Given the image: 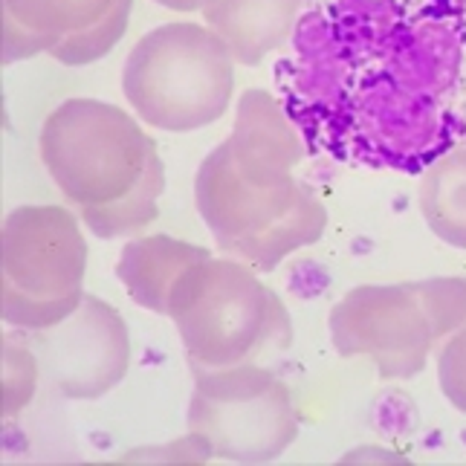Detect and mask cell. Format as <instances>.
Wrapping results in <instances>:
<instances>
[{
	"instance_id": "obj_4",
	"label": "cell",
	"mask_w": 466,
	"mask_h": 466,
	"mask_svg": "<svg viewBox=\"0 0 466 466\" xmlns=\"http://www.w3.org/2000/svg\"><path fill=\"white\" fill-rule=\"evenodd\" d=\"M168 319L180 330L191 374L261 362L293 342L290 313L255 267L212 252L177 281Z\"/></svg>"
},
{
	"instance_id": "obj_12",
	"label": "cell",
	"mask_w": 466,
	"mask_h": 466,
	"mask_svg": "<svg viewBox=\"0 0 466 466\" xmlns=\"http://www.w3.org/2000/svg\"><path fill=\"white\" fill-rule=\"evenodd\" d=\"M208 249L168 235H146L122 249L116 276L139 308L168 316V301L183 272L206 258Z\"/></svg>"
},
{
	"instance_id": "obj_3",
	"label": "cell",
	"mask_w": 466,
	"mask_h": 466,
	"mask_svg": "<svg viewBox=\"0 0 466 466\" xmlns=\"http://www.w3.org/2000/svg\"><path fill=\"white\" fill-rule=\"evenodd\" d=\"M41 159L61 195L99 238L142 232L159 215L163 159L142 125L116 105L61 102L44 119Z\"/></svg>"
},
{
	"instance_id": "obj_15",
	"label": "cell",
	"mask_w": 466,
	"mask_h": 466,
	"mask_svg": "<svg viewBox=\"0 0 466 466\" xmlns=\"http://www.w3.org/2000/svg\"><path fill=\"white\" fill-rule=\"evenodd\" d=\"M438 368H441V385L446 397L452 400L461 411H466V328L458 330L452 339L441 348Z\"/></svg>"
},
{
	"instance_id": "obj_10",
	"label": "cell",
	"mask_w": 466,
	"mask_h": 466,
	"mask_svg": "<svg viewBox=\"0 0 466 466\" xmlns=\"http://www.w3.org/2000/svg\"><path fill=\"white\" fill-rule=\"evenodd\" d=\"M32 348H38L53 389L70 400L105 397L125 380L131 365V339L122 313L87 293L73 316L38 330Z\"/></svg>"
},
{
	"instance_id": "obj_8",
	"label": "cell",
	"mask_w": 466,
	"mask_h": 466,
	"mask_svg": "<svg viewBox=\"0 0 466 466\" xmlns=\"http://www.w3.org/2000/svg\"><path fill=\"white\" fill-rule=\"evenodd\" d=\"M188 438L206 461L269 463L299 438L293 394L276 371L258 362L195 374Z\"/></svg>"
},
{
	"instance_id": "obj_14",
	"label": "cell",
	"mask_w": 466,
	"mask_h": 466,
	"mask_svg": "<svg viewBox=\"0 0 466 466\" xmlns=\"http://www.w3.org/2000/svg\"><path fill=\"white\" fill-rule=\"evenodd\" d=\"M29 342L4 333V417H15L35 391L38 357L29 350Z\"/></svg>"
},
{
	"instance_id": "obj_5",
	"label": "cell",
	"mask_w": 466,
	"mask_h": 466,
	"mask_svg": "<svg viewBox=\"0 0 466 466\" xmlns=\"http://www.w3.org/2000/svg\"><path fill=\"white\" fill-rule=\"evenodd\" d=\"M122 93L151 127L198 131L227 114L235 93V58L203 24H163L142 35L127 56Z\"/></svg>"
},
{
	"instance_id": "obj_6",
	"label": "cell",
	"mask_w": 466,
	"mask_h": 466,
	"mask_svg": "<svg viewBox=\"0 0 466 466\" xmlns=\"http://www.w3.org/2000/svg\"><path fill=\"white\" fill-rule=\"evenodd\" d=\"M87 244L70 208L18 206L0 227V319L38 333L85 299Z\"/></svg>"
},
{
	"instance_id": "obj_16",
	"label": "cell",
	"mask_w": 466,
	"mask_h": 466,
	"mask_svg": "<svg viewBox=\"0 0 466 466\" xmlns=\"http://www.w3.org/2000/svg\"><path fill=\"white\" fill-rule=\"evenodd\" d=\"M154 4L174 9V12H203L208 4H215V0H154Z\"/></svg>"
},
{
	"instance_id": "obj_1",
	"label": "cell",
	"mask_w": 466,
	"mask_h": 466,
	"mask_svg": "<svg viewBox=\"0 0 466 466\" xmlns=\"http://www.w3.org/2000/svg\"><path fill=\"white\" fill-rule=\"evenodd\" d=\"M290 46L276 82L310 148L420 174L466 137V0H321Z\"/></svg>"
},
{
	"instance_id": "obj_9",
	"label": "cell",
	"mask_w": 466,
	"mask_h": 466,
	"mask_svg": "<svg viewBox=\"0 0 466 466\" xmlns=\"http://www.w3.org/2000/svg\"><path fill=\"white\" fill-rule=\"evenodd\" d=\"M134 0H0L4 64L53 56L67 67L105 58L122 41Z\"/></svg>"
},
{
	"instance_id": "obj_7",
	"label": "cell",
	"mask_w": 466,
	"mask_h": 466,
	"mask_svg": "<svg viewBox=\"0 0 466 466\" xmlns=\"http://www.w3.org/2000/svg\"><path fill=\"white\" fill-rule=\"evenodd\" d=\"M466 321V281L353 287L328 316L339 357H371L380 377H414L441 333Z\"/></svg>"
},
{
	"instance_id": "obj_13",
	"label": "cell",
	"mask_w": 466,
	"mask_h": 466,
	"mask_svg": "<svg viewBox=\"0 0 466 466\" xmlns=\"http://www.w3.org/2000/svg\"><path fill=\"white\" fill-rule=\"evenodd\" d=\"M423 212L443 240L466 247V151L446 154L429 168Z\"/></svg>"
},
{
	"instance_id": "obj_2",
	"label": "cell",
	"mask_w": 466,
	"mask_h": 466,
	"mask_svg": "<svg viewBox=\"0 0 466 466\" xmlns=\"http://www.w3.org/2000/svg\"><path fill=\"white\" fill-rule=\"evenodd\" d=\"M304 137L267 90L238 99L232 134L198 168L195 203L220 252L272 272L328 229V208L293 177Z\"/></svg>"
},
{
	"instance_id": "obj_11",
	"label": "cell",
	"mask_w": 466,
	"mask_h": 466,
	"mask_svg": "<svg viewBox=\"0 0 466 466\" xmlns=\"http://www.w3.org/2000/svg\"><path fill=\"white\" fill-rule=\"evenodd\" d=\"M301 6L304 0H215L203 18L238 64L258 67L293 38Z\"/></svg>"
}]
</instances>
